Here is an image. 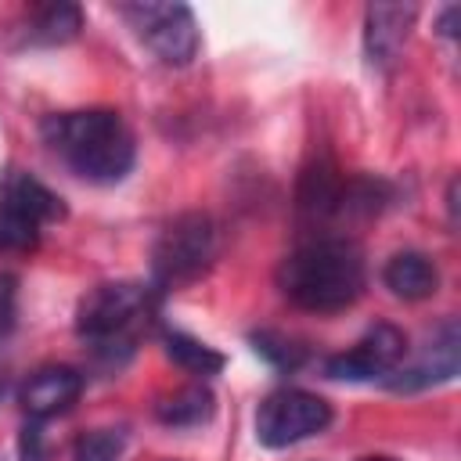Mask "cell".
<instances>
[{"label": "cell", "mask_w": 461, "mask_h": 461, "mask_svg": "<svg viewBox=\"0 0 461 461\" xmlns=\"http://www.w3.org/2000/svg\"><path fill=\"white\" fill-rule=\"evenodd\" d=\"M367 263L353 238L317 234L288 252L277 267V288L310 313H339L364 295Z\"/></svg>", "instance_id": "obj_1"}, {"label": "cell", "mask_w": 461, "mask_h": 461, "mask_svg": "<svg viewBox=\"0 0 461 461\" xmlns=\"http://www.w3.org/2000/svg\"><path fill=\"white\" fill-rule=\"evenodd\" d=\"M40 137L50 155L90 184H119L137 158L133 133L112 108L54 112L40 122Z\"/></svg>", "instance_id": "obj_2"}, {"label": "cell", "mask_w": 461, "mask_h": 461, "mask_svg": "<svg viewBox=\"0 0 461 461\" xmlns=\"http://www.w3.org/2000/svg\"><path fill=\"white\" fill-rule=\"evenodd\" d=\"M162 292L144 281H104L94 285L76 306V335L104 367H119L133 349L140 331L158 313Z\"/></svg>", "instance_id": "obj_3"}, {"label": "cell", "mask_w": 461, "mask_h": 461, "mask_svg": "<svg viewBox=\"0 0 461 461\" xmlns=\"http://www.w3.org/2000/svg\"><path fill=\"white\" fill-rule=\"evenodd\" d=\"M216 259V223L209 212L173 216L151 249V285L158 292L184 288L198 281Z\"/></svg>", "instance_id": "obj_4"}, {"label": "cell", "mask_w": 461, "mask_h": 461, "mask_svg": "<svg viewBox=\"0 0 461 461\" xmlns=\"http://www.w3.org/2000/svg\"><path fill=\"white\" fill-rule=\"evenodd\" d=\"M65 220V202L32 173L7 169L0 180V252H32L47 223Z\"/></svg>", "instance_id": "obj_5"}, {"label": "cell", "mask_w": 461, "mask_h": 461, "mask_svg": "<svg viewBox=\"0 0 461 461\" xmlns=\"http://www.w3.org/2000/svg\"><path fill=\"white\" fill-rule=\"evenodd\" d=\"M130 29L140 36V43L173 68H184L194 61L202 47V32L194 22V11L187 4H158V0H140V4H119L115 7Z\"/></svg>", "instance_id": "obj_6"}, {"label": "cell", "mask_w": 461, "mask_h": 461, "mask_svg": "<svg viewBox=\"0 0 461 461\" xmlns=\"http://www.w3.org/2000/svg\"><path fill=\"white\" fill-rule=\"evenodd\" d=\"M331 418L335 411L324 396L306 389H274L256 411V439L270 450H285L310 436H321Z\"/></svg>", "instance_id": "obj_7"}, {"label": "cell", "mask_w": 461, "mask_h": 461, "mask_svg": "<svg viewBox=\"0 0 461 461\" xmlns=\"http://www.w3.org/2000/svg\"><path fill=\"white\" fill-rule=\"evenodd\" d=\"M403 357H407V335L396 324L378 321L349 349L328 357L324 375L339 382H375V378H385L396 364H403Z\"/></svg>", "instance_id": "obj_8"}, {"label": "cell", "mask_w": 461, "mask_h": 461, "mask_svg": "<svg viewBox=\"0 0 461 461\" xmlns=\"http://www.w3.org/2000/svg\"><path fill=\"white\" fill-rule=\"evenodd\" d=\"M457 367H461V328H457L454 317H447L429 335V342L421 346V353L411 364H396L382 382L393 393H421V389H432V385L450 382L457 375Z\"/></svg>", "instance_id": "obj_9"}, {"label": "cell", "mask_w": 461, "mask_h": 461, "mask_svg": "<svg viewBox=\"0 0 461 461\" xmlns=\"http://www.w3.org/2000/svg\"><path fill=\"white\" fill-rule=\"evenodd\" d=\"M418 7L414 4H371L364 11V58L371 68L389 72L407 47L414 29Z\"/></svg>", "instance_id": "obj_10"}, {"label": "cell", "mask_w": 461, "mask_h": 461, "mask_svg": "<svg viewBox=\"0 0 461 461\" xmlns=\"http://www.w3.org/2000/svg\"><path fill=\"white\" fill-rule=\"evenodd\" d=\"M83 393V375L68 364H47L40 371H32L18 393V403L25 411L29 421H50L65 411H72V403Z\"/></svg>", "instance_id": "obj_11"}, {"label": "cell", "mask_w": 461, "mask_h": 461, "mask_svg": "<svg viewBox=\"0 0 461 461\" xmlns=\"http://www.w3.org/2000/svg\"><path fill=\"white\" fill-rule=\"evenodd\" d=\"M342 184L346 176L339 173V166L331 158H317L303 169L299 176V191H295V205L299 216L313 220V223H328L339 220V202H342Z\"/></svg>", "instance_id": "obj_12"}, {"label": "cell", "mask_w": 461, "mask_h": 461, "mask_svg": "<svg viewBox=\"0 0 461 461\" xmlns=\"http://www.w3.org/2000/svg\"><path fill=\"white\" fill-rule=\"evenodd\" d=\"M382 281H385V288H389L396 299H403V303H421V299L436 295V288H439V270H436V263H432L425 252L407 249V252L389 256V263L382 267Z\"/></svg>", "instance_id": "obj_13"}, {"label": "cell", "mask_w": 461, "mask_h": 461, "mask_svg": "<svg viewBox=\"0 0 461 461\" xmlns=\"http://www.w3.org/2000/svg\"><path fill=\"white\" fill-rule=\"evenodd\" d=\"M79 29H83L79 4H68V0L43 4L29 14L22 29V47H65L79 36Z\"/></svg>", "instance_id": "obj_14"}, {"label": "cell", "mask_w": 461, "mask_h": 461, "mask_svg": "<svg viewBox=\"0 0 461 461\" xmlns=\"http://www.w3.org/2000/svg\"><path fill=\"white\" fill-rule=\"evenodd\" d=\"M212 414H216V396L202 382L184 385V389H176L155 403V418L169 429H194V425L212 421Z\"/></svg>", "instance_id": "obj_15"}, {"label": "cell", "mask_w": 461, "mask_h": 461, "mask_svg": "<svg viewBox=\"0 0 461 461\" xmlns=\"http://www.w3.org/2000/svg\"><path fill=\"white\" fill-rule=\"evenodd\" d=\"M162 349H166V357H169L176 367H184L187 375L209 378V375H220V371H223V353L212 349L209 342L187 335V331L166 328V331H162Z\"/></svg>", "instance_id": "obj_16"}, {"label": "cell", "mask_w": 461, "mask_h": 461, "mask_svg": "<svg viewBox=\"0 0 461 461\" xmlns=\"http://www.w3.org/2000/svg\"><path fill=\"white\" fill-rule=\"evenodd\" d=\"M249 342H252V349H256L270 367H277V371H299V367L310 360V349H306L299 339L285 335V331H252Z\"/></svg>", "instance_id": "obj_17"}, {"label": "cell", "mask_w": 461, "mask_h": 461, "mask_svg": "<svg viewBox=\"0 0 461 461\" xmlns=\"http://www.w3.org/2000/svg\"><path fill=\"white\" fill-rule=\"evenodd\" d=\"M126 432L122 429H90L76 439L72 457L76 461H122Z\"/></svg>", "instance_id": "obj_18"}, {"label": "cell", "mask_w": 461, "mask_h": 461, "mask_svg": "<svg viewBox=\"0 0 461 461\" xmlns=\"http://www.w3.org/2000/svg\"><path fill=\"white\" fill-rule=\"evenodd\" d=\"M14 313H18V277L0 274V339L14 328Z\"/></svg>", "instance_id": "obj_19"}, {"label": "cell", "mask_w": 461, "mask_h": 461, "mask_svg": "<svg viewBox=\"0 0 461 461\" xmlns=\"http://www.w3.org/2000/svg\"><path fill=\"white\" fill-rule=\"evenodd\" d=\"M18 447H22V461H47V454H43V425L25 418V429H22V443Z\"/></svg>", "instance_id": "obj_20"}, {"label": "cell", "mask_w": 461, "mask_h": 461, "mask_svg": "<svg viewBox=\"0 0 461 461\" xmlns=\"http://www.w3.org/2000/svg\"><path fill=\"white\" fill-rule=\"evenodd\" d=\"M457 22H461V7L450 4V7H443V14L436 18V32L447 36V40H454V36H457Z\"/></svg>", "instance_id": "obj_21"}, {"label": "cell", "mask_w": 461, "mask_h": 461, "mask_svg": "<svg viewBox=\"0 0 461 461\" xmlns=\"http://www.w3.org/2000/svg\"><path fill=\"white\" fill-rule=\"evenodd\" d=\"M447 209H450V223H457V176L447 187Z\"/></svg>", "instance_id": "obj_22"}, {"label": "cell", "mask_w": 461, "mask_h": 461, "mask_svg": "<svg viewBox=\"0 0 461 461\" xmlns=\"http://www.w3.org/2000/svg\"><path fill=\"white\" fill-rule=\"evenodd\" d=\"M360 461H396V457H389V454H367V457H360Z\"/></svg>", "instance_id": "obj_23"}, {"label": "cell", "mask_w": 461, "mask_h": 461, "mask_svg": "<svg viewBox=\"0 0 461 461\" xmlns=\"http://www.w3.org/2000/svg\"><path fill=\"white\" fill-rule=\"evenodd\" d=\"M4 389H7V375H4V367H0V396H4Z\"/></svg>", "instance_id": "obj_24"}]
</instances>
